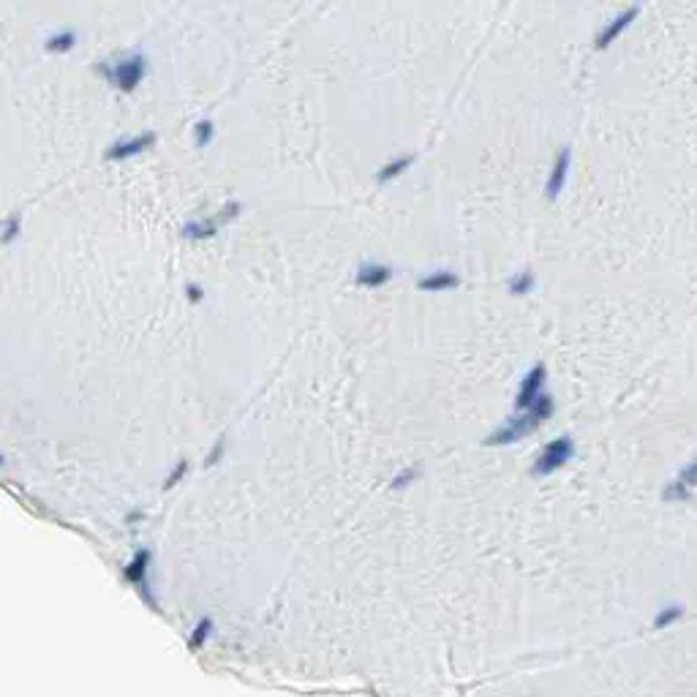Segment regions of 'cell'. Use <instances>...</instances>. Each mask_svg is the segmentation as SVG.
Here are the masks:
<instances>
[{
	"label": "cell",
	"mask_w": 697,
	"mask_h": 697,
	"mask_svg": "<svg viewBox=\"0 0 697 697\" xmlns=\"http://www.w3.org/2000/svg\"><path fill=\"white\" fill-rule=\"evenodd\" d=\"M638 17H640V6H629V8L619 11L610 22H605V25L599 27V33L594 36V47H597L599 52H605L610 44H616L624 33L632 27V22H635Z\"/></svg>",
	"instance_id": "5"
},
{
	"label": "cell",
	"mask_w": 697,
	"mask_h": 697,
	"mask_svg": "<svg viewBox=\"0 0 697 697\" xmlns=\"http://www.w3.org/2000/svg\"><path fill=\"white\" fill-rule=\"evenodd\" d=\"M213 139H216V123H213L210 118L197 120V123H194V145H197V150L210 148Z\"/></svg>",
	"instance_id": "16"
},
{
	"label": "cell",
	"mask_w": 697,
	"mask_h": 697,
	"mask_svg": "<svg viewBox=\"0 0 697 697\" xmlns=\"http://www.w3.org/2000/svg\"><path fill=\"white\" fill-rule=\"evenodd\" d=\"M155 142H158V136H155L153 131L118 139V142H112L109 148L104 150V161H128V158H134V155H142V153L153 150L155 148Z\"/></svg>",
	"instance_id": "4"
},
{
	"label": "cell",
	"mask_w": 697,
	"mask_h": 697,
	"mask_svg": "<svg viewBox=\"0 0 697 697\" xmlns=\"http://www.w3.org/2000/svg\"><path fill=\"white\" fill-rule=\"evenodd\" d=\"M393 275H395L393 267H387V265H381L376 259H365L354 270V286H360V289H381V286H387L393 281Z\"/></svg>",
	"instance_id": "8"
},
{
	"label": "cell",
	"mask_w": 697,
	"mask_h": 697,
	"mask_svg": "<svg viewBox=\"0 0 697 697\" xmlns=\"http://www.w3.org/2000/svg\"><path fill=\"white\" fill-rule=\"evenodd\" d=\"M570 169H572V150L558 148V153H556V161H553V167H550L548 180H545V197H548V202H556L558 197H561V191L567 188Z\"/></svg>",
	"instance_id": "7"
},
{
	"label": "cell",
	"mask_w": 697,
	"mask_h": 697,
	"mask_svg": "<svg viewBox=\"0 0 697 697\" xmlns=\"http://www.w3.org/2000/svg\"><path fill=\"white\" fill-rule=\"evenodd\" d=\"M76 41H79V36H76V30H57V33H52L47 36V41H44V50L50 52V55H66V52H71L76 47Z\"/></svg>",
	"instance_id": "13"
},
{
	"label": "cell",
	"mask_w": 697,
	"mask_h": 697,
	"mask_svg": "<svg viewBox=\"0 0 697 697\" xmlns=\"http://www.w3.org/2000/svg\"><path fill=\"white\" fill-rule=\"evenodd\" d=\"M185 300H188L191 305H199L202 300H204V289H202L199 283L188 281V283H185Z\"/></svg>",
	"instance_id": "24"
},
{
	"label": "cell",
	"mask_w": 697,
	"mask_h": 697,
	"mask_svg": "<svg viewBox=\"0 0 697 697\" xmlns=\"http://www.w3.org/2000/svg\"><path fill=\"white\" fill-rule=\"evenodd\" d=\"M213 629H216V624H213V619L210 616H204V619H199L197 621V626L191 629V635H188V651L194 654V651H199L207 640H210V635H213Z\"/></svg>",
	"instance_id": "15"
},
{
	"label": "cell",
	"mask_w": 697,
	"mask_h": 697,
	"mask_svg": "<svg viewBox=\"0 0 697 697\" xmlns=\"http://www.w3.org/2000/svg\"><path fill=\"white\" fill-rule=\"evenodd\" d=\"M20 232H22V218H20L17 213H11V216L3 221V243L11 246V243L20 237Z\"/></svg>",
	"instance_id": "20"
},
{
	"label": "cell",
	"mask_w": 697,
	"mask_h": 697,
	"mask_svg": "<svg viewBox=\"0 0 697 697\" xmlns=\"http://www.w3.org/2000/svg\"><path fill=\"white\" fill-rule=\"evenodd\" d=\"M420 477H423V466H420V463H417V466H406V469H400V472L390 479V488H393V491H406V488L414 485Z\"/></svg>",
	"instance_id": "17"
},
{
	"label": "cell",
	"mask_w": 697,
	"mask_h": 697,
	"mask_svg": "<svg viewBox=\"0 0 697 697\" xmlns=\"http://www.w3.org/2000/svg\"><path fill=\"white\" fill-rule=\"evenodd\" d=\"M224 452H226V433H221V436L213 442L207 458H204V469H213L216 463H221V460H224Z\"/></svg>",
	"instance_id": "23"
},
{
	"label": "cell",
	"mask_w": 697,
	"mask_h": 697,
	"mask_svg": "<svg viewBox=\"0 0 697 697\" xmlns=\"http://www.w3.org/2000/svg\"><path fill=\"white\" fill-rule=\"evenodd\" d=\"M684 616V605H668V607H662L659 613H656V619H654V629L656 632H662V629H668L673 624L678 621Z\"/></svg>",
	"instance_id": "18"
},
{
	"label": "cell",
	"mask_w": 697,
	"mask_h": 697,
	"mask_svg": "<svg viewBox=\"0 0 697 697\" xmlns=\"http://www.w3.org/2000/svg\"><path fill=\"white\" fill-rule=\"evenodd\" d=\"M662 498H665V501H689V498H692V488L684 485L681 479H673L670 485L665 488Z\"/></svg>",
	"instance_id": "19"
},
{
	"label": "cell",
	"mask_w": 697,
	"mask_h": 697,
	"mask_svg": "<svg viewBox=\"0 0 697 697\" xmlns=\"http://www.w3.org/2000/svg\"><path fill=\"white\" fill-rule=\"evenodd\" d=\"M575 458V439L572 436H558L545 444V449L540 452V458L531 466V477L534 479H545L550 474H556L558 469H564L570 460Z\"/></svg>",
	"instance_id": "3"
},
{
	"label": "cell",
	"mask_w": 697,
	"mask_h": 697,
	"mask_svg": "<svg viewBox=\"0 0 697 697\" xmlns=\"http://www.w3.org/2000/svg\"><path fill=\"white\" fill-rule=\"evenodd\" d=\"M150 567H153V553L148 548H139L134 556H131V561L125 564V580L128 583H134V586H139V591H145L148 589V572Z\"/></svg>",
	"instance_id": "9"
},
{
	"label": "cell",
	"mask_w": 697,
	"mask_h": 697,
	"mask_svg": "<svg viewBox=\"0 0 697 697\" xmlns=\"http://www.w3.org/2000/svg\"><path fill=\"white\" fill-rule=\"evenodd\" d=\"M93 71L101 79H106L112 87H118L120 93H134L145 82V76H148V57L142 52H134L128 57H120L112 66L109 63H96Z\"/></svg>",
	"instance_id": "2"
},
{
	"label": "cell",
	"mask_w": 697,
	"mask_h": 697,
	"mask_svg": "<svg viewBox=\"0 0 697 697\" xmlns=\"http://www.w3.org/2000/svg\"><path fill=\"white\" fill-rule=\"evenodd\" d=\"M191 469V463H188V458H180L177 460V466H174L172 472L167 474V482H164V491H172L174 485H180L183 479H185V474Z\"/></svg>",
	"instance_id": "22"
},
{
	"label": "cell",
	"mask_w": 697,
	"mask_h": 697,
	"mask_svg": "<svg viewBox=\"0 0 697 697\" xmlns=\"http://www.w3.org/2000/svg\"><path fill=\"white\" fill-rule=\"evenodd\" d=\"M218 232H221V224H218V218H216V216H207V218H191V221H185L183 229H180L183 240H188V243H204V240H213Z\"/></svg>",
	"instance_id": "10"
},
{
	"label": "cell",
	"mask_w": 697,
	"mask_h": 697,
	"mask_svg": "<svg viewBox=\"0 0 697 697\" xmlns=\"http://www.w3.org/2000/svg\"><path fill=\"white\" fill-rule=\"evenodd\" d=\"M417 164V153H406V155H395V158H390L379 172H376V183L379 185H387V183H393V180H398L403 174L409 172L411 167Z\"/></svg>",
	"instance_id": "12"
},
{
	"label": "cell",
	"mask_w": 697,
	"mask_h": 697,
	"mask_svg": "<svg viewBox=\"0 0 697 697\" xmlns=\"http://www.w3.org/2000/svg\"><path fill=\"white\" fill-rule=\"evenodd\" d=\"M553 411H556V398H553L550 393H542L526 411H518L512 420H507V423L501 425V428H496L491 436H485L482 444H485V447H507V444H515V442H521L526 436H531L545 420H550Z\"/></svg>",
	"instance_id": "1"
},
{
	"label": "cell",
	"mask_w": 697,
	"mask_h": 697,
	"mask_svg": "<svg viewBox=\"0 0 697 697\" xmlns=\"http://www.w3.org/2000/svg\"><path fill=\"white\" fill-rule=\"evenodd\" d=\"M240 213H243V202L229 199L224 207H221V210L216 213V218H218V224H221V226H226V224H232L234 218H240Z\"/></svg>",
	"instance_id": "21"
},
{
	"label": "cell",
	"mask_w": 697,
	"mask_h": 697,
	"mask_svg": "<svg viewBox=\"0 0 697 697\" xmlns=\"http://www.w3.org/2000/svg\"><path fill=\"white\" fill-rule=\"evenodd\" d=\"M460 286V275L452 273V270H433V273L423 275L420 281H417V289L420 292H452V289H458Z\"/></svg>",
	"instance_id": "11"
},
{
	"label": "cell",
	"mask_w": 697,
	"mask_h": 697,
	"mask_svg": "<svg viewBox=\"0 0 697 697\" xmlns=\"http://www.w3.org/2000/svg\"><path fill=\"white\" fill-rule=\"evenodd\" d=\"M534 286H537V275L531 273V270H521V273L509 275V281H507V292H509L512 297L528 295Z\"/></svg>",
	"instance_id": "14"
},
{
	"label": "cell",
	"mask_w": 697,
	"mask_h": 697,
	"mask_svg": "<svg viewBox=\"0 0 697 697\" xmlns=\"http://www.w3.org/2000/svg\"><path fill=\"white\" fill-rule=\"evenodd\" d=\"M678 479H681L684 485H689V488H697V458L689 463V466H684V472L678 474Z\"/></svg>",
	"instance_id": "25"
},
{
	"label": "cell",
	"mask_w": 697,
	"mask_h": 697,
	"mask_svg": "<svg viewBox=\"0 0 697 697\" xmlns=\"http://www.w3.org/2000/svg\"><path fill=\"white\" fill-rule=\"evenodd\" d=\"M545 381H548V368L545 362H534L531 371L523 376L518 395H515V411H526L534 400L545 393Z\"/></svg>",
	"instance_id": "6"
}]
</instances>
